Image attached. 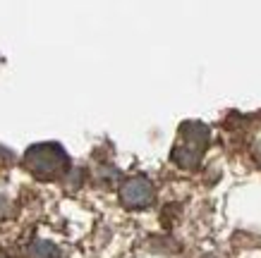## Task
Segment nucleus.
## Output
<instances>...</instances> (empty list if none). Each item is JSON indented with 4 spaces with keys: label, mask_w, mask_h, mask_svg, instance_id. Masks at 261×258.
Returning a JSON list of instances; mask_svg holds the SVG:
<instances>
[{
    "label": "nucleus",
    "mask_w": 261,
    "mask_h": 258,
    "mask_svg": "<svg viewBox=\"0 0 261 258\" xmlns=\"http://www.w3.org/2000/svg\"><path fill=\"white\" fill-rule=\"evenodd\" d=\"M208 127L201 122H185L180 125V134L173 146V163L185 167V170H194L199 167L206 149H208Z\"/></svg>",
    "instance_id": "f257e3e1"
},
{
    "label": "nucleus",
    "mask_w": 261,
    "mask_h": 258,
    "mask_svg": "<svg viewBox=\"0 0 261 258\" xmlns=\"http://www.w3.org/2000/svg\"><path fill=\"white\" fill-rule=\"evenodd\" d=\"M29 256L32 258H60V249H58L56 244L39 239V242H34L29 246Z\"/></svg>",
    "instance_id": "20e7f679"
},
{
    "label": "nucleus",
    "mask_w": 261,
    "mask_h": 258,
    "mask_svg": "<svg viewBox=\"0 0 261 258\" xmlns=\"http://www.w3.org/2000/svg\"><path fill=\"white\" fill-rule=\"evenodd\" d=\"M153 196H156L153 184H151V180L142 177V175L129 177L122 184V189H120V201L127 208H149L153 204Z\"/></svg>",
    "instance_id": "7ed1b4c3"
},
{
    "label": "nucleus",
    "mask_w": 261,
    "mask_h": 258,
    "mask_svg": "<svg viewBox=\"0 0 261 258\" xmlns=\"http://www.w3.org/2000/svg\"><path fill=\"white\" fill-rule=\"evenodd\" d=\"M24 167L39 180H58L70 170V158L60 144H36L24 153Z\"/></svg>",
    "instance_id": "f03ea898"
}]
</instances>
